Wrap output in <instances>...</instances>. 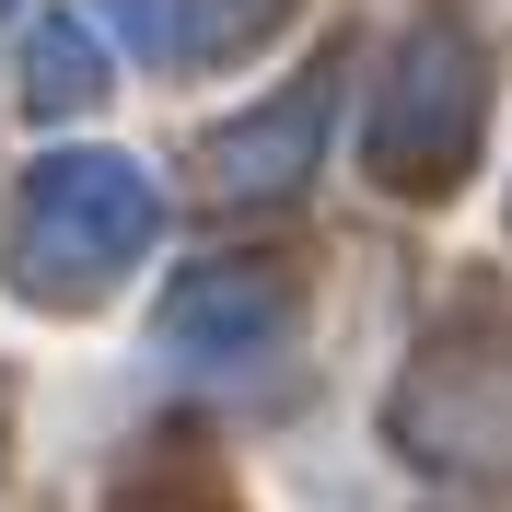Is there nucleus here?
<instances>
[{"label": "nucleus", "mask_w": 512, "mask_h": 512, "mask_svg": "<svg viewBox=\"0 0 512 512\" xmlns=\"http://www.w3.org/2000/svg\"><path fill=\"white\" fill-rule=\"evenodd\" d=\"M280 24H291V0H187V24H175V70L256 59V47H268Z\"/></svg>", "instance_id": "obj_7"}, {"label": "nucleus", "mask_w": 512, "mask_h": 512, "mask_svg": "<svg viewBox=\"0 0 512 512\" xmlns=\"http://www.w3.org/2000/svg\"><path fill=\"white\" fill-rule=\"evenodd\" d=\"M163 187L128 152H47L12 210V291L35 303H105V291L152 256Z\"/></svg>", "instance_id": "obj_1"}, {"label": "nucleus", "mask_w": 512, "mask_h": 512, "mask_svg": "<svg viewBox=\"0 0 512 512\" xmlns=\"http://www.w3.org/2000/svg\"><path fill=\"white\" fill-rule=\"evenodd\" d=\"M24 105L35 117H94L105 105V35L82 24V12H59V24L24 35Z\"/></svg>", "instance_id": "obj_6"}, {"label": "nucleus", "mask_w": 512, "mask_h": 512, "mask_svg": "<svg viewBox=\"0 0 512 512\" xmlns=\"http://www.w3.org/2000/svg\"><path fill=\"white\" fill-rule=\"evenodd\" d=\"M396 443L419 466H454V478H501L512 466V350H419L408 396H396Z\"/></svg>", "instance_id": "obj_4"}, {"label": "nucleus", "mask_w": 512, "mask_h": 512, "mask_svg": "<svg viewBox=\"0 0 512 512\" xmlns=\"http://www.w3.org/2000/svg\"><path fill=\"white\" fill-rule=\"evenodd\" d=\"M489 140V59L466 24H408L396 35V59L373 82V117H361V175L384 198H454L466 187V163Z\"/></svg>", "instance_id": "obj_2"}, {"label": "nucleus", "mask_w": 512, "mask_h": 512, "mask_svg": "<svg viewBox=\"0 0 512 512\" xmlns=\"http://www.w3.org/2000/svg\"><path fill=\"white\" fill-rule=\"evenodd\" d=\"M326 105H338V59H315L303 82H280L233 128H210V152H198L210 187L222 198H291L303 175H326Z\"/></svg>", "instance_id": "obj_5"}, {"label": "nucleus", "mask_w": 512, "mask_h": 512, "mask_svg": "<svg viewBox=\"0 0 512 512\" xmlns=\"http://www.w3.org/2000/svg\"><path fill=\"white\" fill-rule=\"evenodd\" d=\"M152 350L187 384H268L291 350H303V280L268 268V256H210L163 291Z\"/></svg>", "instance_id": "obj_3"}, {"label": "nucleus", "mask_w": 512, "mask_h": 512, "mask_svg": "<svg viewBox=\"0 0 512 512\" xmlns=\"http://www.w3.org/2000/svg\"><path fill=\"white\" fill-rule=\"evenodd\" d=\"M12 12H24V0H0V24H12Z\"/></svg>", "instance_id": "obj_9"}, {"label": "nucleus", "mask_w": 512, "mask_h": 512, "mask_svg": "<svg viewBox=\"0 0 512 512\" xmlns=\"http://www.w3.org/2000/svg\"><path fill=\"white\" fill-rule=\"evenodd\" d=\"M82 24H94V35H128L140 59H175V24H187V0H94Z\"/></svg>", "instance_id": "obj_8"}]
</instances>
